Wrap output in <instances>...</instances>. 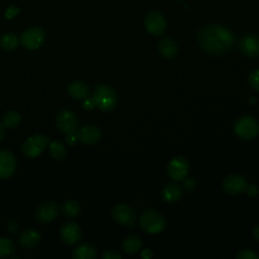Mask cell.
I'll use <instances>...</instances> for the list:
<instances>
[{
    "mask_svg": "<svg viewBox=\"0 0 259 259\" xmlns=\"http://www.w3.org/2000/svg\"><path fill=\"white\" fill-rule=\"evenodd\" d=\"M46 40V32L38 26L25 29L20 35V44L26 50L35 51L39 49Z\"/></svg>",
    "mask_w": 259,
    "mask_h": 259,
    "instance_id": "obj_6",
    "label": "cell"
},
{
    "mask_svg": "<svg viewBox=\"0 0 259 259\" xmlns=\"http://www.w3.org/2000/svg\"><path fill=\"white\" fill-rule=\"evenodd\" d=\"M103 259H121L122 256L114 249H106L101 256Z\"/></svg>",
    "mask_w": 259,
    "mask_h": 259,
    "instance_id": "obj_30",
    "label": "cell"
},
{
    "mask_svg": "<svg viewBox=\"0 0 259 259\" xmlns=\"http://www.w3.org/2000/svg\"><path fill=\"white\" fill-rule=\"evenodd\" d=\"M189 161L183 156L173 158L167 165V174L174 181H182L188 175Z\"/></svg>",
    "mask_w": 259,
    "mask_h": 259,
    "instance_id": "obj_8",
    "label": "cell"
},
{
    "mask_svg": "<svg viewBox=\"0 0 259 259\" xmlns=\"http://www.w3.org/2000/svg\"><path fill=\"white\" fill-rule=\"evenodd\" d=\"M111 217L114 222L127 228H133L137 220L136 211L131 206L123 203H118L113 206Z\"/></svg>",
    "mask_w": 259,
    "mask_h": 259,
    "instance_id": "obj_10",
    "label": "cell"
},
{
    "mask_svg": "<svg viewBox=\"0 0 259 259\" xmlns=\"http://www.w3.org/2000/svg\"><path fill=\"white\" fill-rule=\"evenodd\" d=\"M50 155L57 161H62L67 156V149L61 141H53L49 145Z\"/></svg>",
    "mask_w": 259,
    "mask_h": 259,
    "instance_id": "obj_23",
    "label": "cell"
},
{
    "mask_svg": "<svg viewBox=\"0 0 259 259\" xmlns=\"http://www.w3.org/2000/svg\"><path fill=\"white\" fill-rule=\"evenodd\" d=\"M237 259H259V256L250 249H244L237 253Z\"/></svg>",
    "mask_w": 259,
    "mask_h": 259,
    "instance_id": "obj_29",
    "label": "cell"
},
{
    "mask_svg": "<svg viewBox=\"0 0 259 259\" xmlns=\"http://www.w3.org/2000/svg\"><path fill=\"white\" fill-rule=\"evenodd\" d=\"M252 235H253V238L259 242V225H257L253 228Z\"/></svg>",
    "mask_w": 259,
    "mask_h": 259,
    "instance_id": "obj_35",
    "label": "cell"
},
{
    "mask_svg": "<svg viewBox=\"0 0 259 259\" xmlns=\"http://www.w3.org/2000/svg\"><path fill=\"white\" fill-rule=\"evenodd\" d=\"M71 256L73 259H94L97 256V250L93 245L84 243L79 245Z\"/></svg>",
    "mask_w": 259,
    "mask_h": 259,
    "instance_id": "obj_21",
    "label": "cell"
},
{
    "mask_svg": "<svg viewBox=\"0 0 259 259\" xmlns=\"http://www.w3.org/2000/svg\"><path fill=\"white\" fill-rule=\"evenodd\" d=\"M84 101V103H83V106H84V108H86V109H91V108H93V107H95L94 106V104H93V101H92V99L91 98H86V99H84L83 100Z\"/></svg>",
    "mask_w": 259,
    "mask_h": 259,
    "instance_id": "obj_34",
    "label": "cell"
},
{
    "mask_svg": "<svg viewBox=\"0 0 259 259\" xmlns=\"http://www.w3.org/2000/svg\"><path fill=\"white\" fill-rule=\"evenodd\" d=\"M4 135H5V126H4V124L0 121V142L3 140Z\"/></svg>",
    "mask_w": 259,
    "mask_h": 259,
    "instance_id": "obj_37",
    "label": "cell"
},
{
    "mask_svg": "<svg viewBox=\"0 0 259 259\" xmlns=\"http://www.w3.org/2000/svg\"><path fill=\"white\" fill-rule=\"evenodd\" d=\"M239 51L250 59L259 58V35L247 34L238 41Z\"/></svg>",
    "mask_w": 259,
    "mask_h": 259,
    "instance_id": "obj_14",
    "label": "cell"
},
{
    "mask_svg": "<svg viewBox=\"0 0 259 259\" xmlns=\"http://www.w3.org/2000/svg\"><path fill=\"white\" fill-rule=\"evenodd\" d=\"M16 169V159L12 152L7 150L0 151V179L10 178Z\"/></svg>",
    "mask_w": 259,
    "mask_h": 259,
    "instance_id": "obj_15",
    "label": "cell"
},
{
    "mask_svg": "<svg viewBox=\"0 0 259 259\" xmlns=\"http://www.w3.org/2000/svg\"><path fill=\"white\" fill-rule=\"evenodd\" d=\"M77 142H78V139H77L76 133L67 134V137H66V143H67L69 146H74V145H76V143H77Z\"/></svg>",
    "mask_w": 259,
    "mask_h": 259,
    "instance_id": "obj_32",
    "label": "cell"
},
{
    "mask_svg": "<svg viewBox=\"0 0 259 259\" xmlns=\"http://www.w3.org/2000/svg\"><path fill=\"white\" fill-rule=\"evenodd\" d=\"M140 228L149 235L161 233L165 228V219L157 210L147 209L140 217Z\"/></svg>",
    "mask_w": 259,
    "mask_h": 259,
    "instance_id": "obj_3",
    "label": "cell"
},
{
    "mask_svg": "<svg viewBox=\"0 0 259 259\" xmlns=\"http://www.w3.org/2000/svg\"><path fill=\"white\" fill-rule=\"evenodd\" d=\"M91 99L94 106L104 112L113 110L117 104V95L114 89L107 84L98 85L95 88Z\"/></svg>",
    "mask_w": 259,
    "mask_h": 259,
    "instance_id": "obj_2",
    "label": "cell"
},
{
    "mask_svg": "<svg viewBox=\"0 0 259 259\" xmlns=\"http://www.w3.org/2000/svg\"><path fill=\"white\" fill-rule=\"evenodd\" d=\"M234 131L240 139L250 141L258 136L259 125L255 118L245 115L237 119L234 125Z\"/></svg>",
    "mask_w": 259,
    "mask_h": 259,
    "instance_id": "obj_5",
    "label": "cell"
},
{
    "mask_svg": "<svg viewBox=\"0 0 259 259\" xmlns=\"http://www.w3.org/2000/svg\"><path fill=\"white\" fill-rule=\"evenodd\" d=\"M56 125L59 131L63 134H72L78 131V117L72 110L62 109L60 110L55 118Z\"/></svg>",
    "mask_w": 259,
    "mask_h": 259,
    "instance_id": "obj_7",
    "label": "cell"
},
{
    "mask_svg": "<svg viewBox=\"0 0 259 259\" xmlns=\"http://www.w3.org/2000/svg\"><path fill=\"white\" fill-rule=\"evenodd\" d=\"M246 192L249 196H256L258 194L259 190H258L256 185H248L247 189H246Z\"/></svg>",
    "mask_w": 259,
    "mask_h": 259,
    "instance_id": "obj_33",
    "label": "cell"
},
{
    "mask_svg": "<svg viewBox=\"0 0 259 259\" xmlns=\"http://www.w3.org/2000/svg\"><path fill=\"white\" fill-rule=\"evenodd\" d=\"M79 142L84 145H95L101 140V131L96 125H85L76 132Z\"/></svg>",
    "mask_w": 259,
    "mask_h": 259,
    "instance_id": "obj_16",
    "label": "cell"
},
{
    "mask_svg": "<svg viewBox=\"0 0 259 259\" xmlns=\"http://www.w3.org/2000/svg\"><path fill=\"white\" fill-rule=\"evenodd\" d=\"M21 122V115L14 110L8 111L4 114L2 118V123L5 127L8 128H14Z\"/></svg>",
    "mask_w": 259,
    "mask_h": 259,
    "instance_id": "obj_27",
    "label": "cell"
},
{
    "mask_svg": "<svg viewBox=\"0 0 259 259\" xmlns=\"http://www.w3.org/2000/svg\"><path fill=\"white\" fill-rule=\"evenodd\" d=\"M61 211L67 218H75L80 213L81 206H80L78 201L69 199V200H66L62 203Z\"/></svg>",
    "mask_w": 259,
    "mask_h": 259,
    "instance_id": "obj_25",
    "label": "cell"
},
{
    "mask_svg": "<svg viewBox=\"0 0 259 259\" xmlns=\"http://www.w3.org/2000/svg\"><path fill=\"white\" fill-rule=\"evenodd\" d=\"M158 52L165 59H173L178 53V47L171 37H164L158 44Z\"/></svg>",
    "mask_w": 259,
    "mask_h": 259,
    "instance_id": "obj_19",
    "label": "cell"
},
{
    "mask_svg": "<svg viewBox=\"0 0 259 259\" xmlns=\"http://www.w3.org/2000/svg\"><path fill=\"white\" fill-rule=\"evenodd\" d=\"M19 11H20L19 8L15 7L14 5H11L10 7H8V8L6 9V11H5V17H6L7 19H12L16 14L19 13Z\"/></svg>",
    "mask_w": 259,
    "mask_h": 259,
    "instance_id": "obj_31",
    "label": "cell"
},
{
    "mask_svg": "<svg viewBox=\"0 0 259 259\" xmlns=\"http://www.w3.org/2000/svg\"><path fill=\"white\" fill-rule=\"evenodd\" d=\"M143 246V241L138 235H128L122 241V250L130 255L138 253Z\"/></svg>",
    "mask_w": 259,
    "mask_h": 259,
    "instance_id": "obj_22",
    "label": "cell"
},
{
    "mask_svg": "<svg viewBox=\"0 0 259 259\" xmlns=\"http://www.w3.org/2000/svg\"><path fill=\"white\" fill-rule=\"evenodd\" d=\"M248 186L247 179L241 174H230L222 182L224 191L231 195H238L246 191Z\"/></svg>",
    "mask_w": 259,
    "mask_h": 259,
    "instance_id": "obj_11",
    "label": "cell"
},
{
    "mask_svg": "<svg viewBox=\"0 0 259 259\" xmlns=\"http://www.w3.org/2000/svg\"><path fill=\"white\" fill-rule=\"evenodd\" d=\"M50 140L47 136L41 134H36L28 137L21 146L22 154L29 159L36 158L39 156L49 146Z\"/></svg>",
    "mask_w": 259,
    "mask_h": 259,
    "instance_id": "obj_4",
    "label": "cell"
},
{
    "mask_svg": "<svg viewBox=\"0 0 259 259\" xmlns=\"http://www.w3.org/2000/svg\"><path fill=\"white\" fill-rule=\"evenodd\" d=\"M161 195L165 202L174 203L181 198L182 188L176 183H168L163 187Z\"/></svg>",
    "mask_w": 259,
    "mask_h": 259,
    "instance_id": "obj_20",
    "label": "cell"
},
{
    "mask_svg": "<svg viewBox=\"0 0 259 259\" xmlns=\"http://www.w3.org/2000/svg\"><path fill=\"white\" fill-rule=\"evenodd\" d=\"M41 241L40 233L34 228L25 229L19 236V245L22 249L29 250L37 247Z\"/></svg>",
    "mask_w": 259,
    "mask_h": 259,
    "instance_id": "obj_17",
    "label": "cell"
},
{
    "mask_svg": "<svg viewBox=\"0 0 259 259\" xmlns=\"http://www.w3.org/2000/svg\"><path fill=\"white\" fill-rule=\"evenodd\" d=\"M15 244L8 238L0 237V259L11 258L15 254Z\"/></svg>",
    "mask_w": 259,
    "mask_h": 259,
    "instance_id": "obj_26",
    "label": "cell"
},
{
    "mask_svg": "<svg viewBox=\"0 0 259 259\" xmlns=\"http://www.w3.org/2000/svg\"><path fill=\"white\" fill-rule=\"evenodd\" d=\"M60 239L67 246L79 243L82 239L81 227L72 221L65 222L60 228Z\"/></svg>",
    "mask_w": 259,
    "mask_h": 259,
    "instance_id": "obj_9",
    "label": "cell"
},
{
    "mask_svg": "<svg viewBox=\"0 0 259 259\" xmlns=\"http://www.w3.org/2000/svg\"><path fill=\"white\" fill-rule=\"evenodd\" d=\"M197 39L202 51L213 56L228 53L235 42L233 32L226 26L217 23L202 27L197 33Z\"/></svg>",
    "mask_w": 259,
    "mask_h": 259,
    "instance_id": "obj_1",
    "label": "cell"
},
{
    "mask_svg": "<svg viewBox=\"0 0 259 259\" xmlns=\"http://www.w3.org/2000/svg\"><path fill=\"white\" fill-rule=\"evenodd\" d=\"M61 209L53 200L41 202L35 209L34 217L40 224H48L54 221L60 213Z\"/></svg>",
    "mask_w": 259,
    "mask_h": 259,
    "instance_id": "obj_12",
    "label": "cell"
},
{
    "mask_svg": "<svg viewBox=\"0 0 259 259\" xmlns=\"http://www.w3.org/2000/svg\"><path fill=\"white\" fill-rule=\"evenodd\" d=\"M143 258H151L153 256V252L152 250H149V249H146L143 251L142 255H141Z\"/></svg>",
    "mask_w": 259,
    "mask_h": 259,
    "instance_id": "obj_36",
    "label": "cell"
},
{
    "mask_svg": "<svg viewBox=\"0 0 259 259\" xmlns=\"http://www.w3.org/2000/svg\"><path fill=\"white\" fill-rule=\"evenodd\" d=\"M67 92L73 99L81 100L88 98L90 95V89L89 86L80 80H75L69 83L67 86Z\"/></svg>",
    "mask_w": 259,
    "mask_h": 259,
    "instance_id": "obj_18",
    "label": "cell"
},
{
    "mask_svg": "<svg viewBox=\"0 0 259 259\" xmlns=\"http://www.w3.org/2000/svg\"><path fill=\"white\" fill-rule=\"evenodd\" d=\"M144 24L146 30L155 36L162 35L166 30V20L164 16L157 11L149 12L145 17Z\"/></svg>",
    "mask_w": 259,
    "mask_h": 259,
    "instance_id": "obj_13",
    "label": "cell"
},
{
    "mask_svg": "<svg viewBox=\"0 0 259 259\" xmlns=\"http://www.w3.org/2000/svg\"><path fill=\"white\" fill-rule=\"evenodd\" d=\"M19 40L17 36L12 32L4 33L0 37V48L6 52H12L17 49Z\"/></svg>",
    "mask_w": 259,
    "mask_h": 259,
    "instance_id": "obj_24",
    "label": "cell"
},
{
    "mask_svg": "<svg viewBox=\"0 0 259 259\" xmlns=\"http://www.w3.org/2000/svg\"><path fill=\"white\" fill-rule=\"evenodd\" d=\"M248 83L252 89L259 91V69L253 71L250 74L248 78Z\"/></svg>",
    "mask_w": 259,
    "mask_h": 259,
    "instance_id": "obj_28",
    "label": "cell"
}]
</instances>
